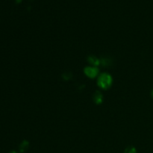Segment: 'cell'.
<instances>
[{
	"mask_svg": "<svg viewBox=\"0 0 153 153\" xmlns=\"http://www.w3.org/2000/svg\"><path fill=\"white\" fill-rule=\"evenodd\" d=\"M113 84V79L109 73H103L99 76L97 79V85L103 90H108Z\"/></svg>",
	"mask_w": 153,
	"mask_h": 153,
	"instance_id": "obj_1",
	"label": "cell"
},
{
	"mask_svg": "<svg viewBox=\"0 0 153 153\" xmlns=\"http://www.w3.org/2000/svg\"><path fill=\"white\" fill-rule=\"evenodd\" d=\"M84 73L89 79H95L99 74V69L97 67L88 66L84 69Z\"/></svg>",
	"mask_w": 153,
	"mask_h": 153,
	"instance_id": "obj_2",
	"label": "cell"
},
{
	"mask_svg": "<svg viewBox=\"0 0 153 153\" xmlns=\"http://www.w3.org/2000/svg\"><path fill=\"white\" fill-rule=\"evenodd\" d=\"M94 101L97 105L101 104L103 102V96L100 91H96L94 94Z\"/></svg>",
	"mask_w": 153,
	"mask_h": 153,
	"instance_id": "obj_3",
	"label": "cell"
},
{
	"mask_svg": "<svg viewBox=\"0 0 153 153\" xmlns=\"http://www.w3.org/2000/svg\"><path fill=\"white\" fill-rule=\"evenodd\" d=\"M28 148H29V142L27 141V140H23L19 145V150L21 153H23L26 152Z\"/></svg>",
	"mask_w": 153,
	"mask_h": 153,
	"instance_id": "obj_4",
	"label": "cell"
},
{
	"mask_svg": "<svg viewBox=\"0 0 153 153\" xmlns=\"http://www.w3.org/2000/svg\"><path fill=\"white\" fill-rule=\"evenodd\" d=\"M88 62L93 65V67H98L100 64V61L98 58L95 56H90L88 58Z\"/></svg>",
	"mask_w": 153,
	"mask_h": 153,
	"instance_id": "obj_5",
	"label": "cell"
},
{
	"mask_svg": "<svg viewBox=\"0 0 153 153\" xmlns=\"http://www.w3.org/2000/svg\"><path fill=\"white\" fill-rule=\"evenodd\" d=\"M124 153H137V149L134 146H128L124 151Z\"/></svg>",
	"mask_w": 153,
	"mask_h": 153,
	"instance_id": "obj_6",
	"label": "cell"
},
{
	"mask_svg": "<svg viewBox=\"0 0 153 153\" xmlns=\"http://www.w3.org/2000/svg\"><path fill=\"white\" fill-rule=\"evenodd\" d=\"M9 153H18V152H16V151H11V152H10Z\"/></svg>",
	"mask_w": 153,
	"mask_h": 153,
	"instance_id": "obj_7",
	"label": "cell"
},
{
	"mask_svg": "<svg viewBox=\"0 0 153 153\" xmlns=\"http://www.w3.org/2000/svg\"><path fill=\"white\" fill-rule=\"evenodd\" d=\"M151 95H152V98H153V90H152V93H151Z\"/></svg>",
	"mask_w": 153,
	"mask_h": 153,
	"instance_id": "obj_8",
	"label": "cell"
}]
</instances>
